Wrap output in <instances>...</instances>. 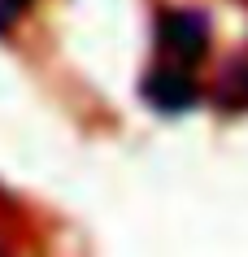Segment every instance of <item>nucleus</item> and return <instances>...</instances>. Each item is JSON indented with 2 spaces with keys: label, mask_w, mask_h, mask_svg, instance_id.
Listing matches in <instances>:
<instances>
[{
  "label": "nucleus",
  "mask_w": 248,
  "mask_h": 257,
  "mask_svg": "<svg viewBox=\"0 0 248 257\" xmlns=\"http://www.w3.org/2000/svg\"><path fill=\"white\" fill-rule=\"evenodd\" d=\"M213 31H209L205 9H161L157 14V53L161 61H179V66H200L209 57Z\"/></svg>",
  "instance_id": "f257e3e1"
},
{
  "label": "nucleus",
  "mask_w": 248,
  "mask_h": 257,
  "mask_svg": "<svg viewBox=\"0 0 248 257\" xmlns=\"http://www.w3.org/2000/svg\"><path fill=\"white\" fill-rule=\"evenodd\" d=\"M139 96H144V105L165 113V118H174V113H192L200 105V83H196L192 66H179V61H157V66L144 74L139 83Z\"/></svg>",
  "instance_id": "f03ea898"
},
{
  "label": "nucleus",
  "mask_w": 248,
  "mask_h": 257,
  "mask_svg": "<svg viewBox=\"0 0 248 257\" xmlns=\"http://www.w3.org/2000/svg\"><path fill=\"white\" fill-rule=\"evenodd\" d=\"M209 100H213L218 109H226V113L248 109V57H231V61L222 66V74H218V83H213Z\"/></svg>",
  "instance_id": "7ed1b4c3"
},
{
  "label": "nucleus",
  "mask_w": 248,
  "mask_h": 257,
  "mask_svg": "<svg viewBox=\"0 0 248 257\" xmlns=\"http://www.w3.org/2000/svg\"><path fill=\"white\" fill-rule=\"evenodd\" d=\"M27 5H31V0H0V35L14 27L18 18H22V9H27Z\"/></svg>",
  "instance_id": "20e7f679"
}]
</instances>
